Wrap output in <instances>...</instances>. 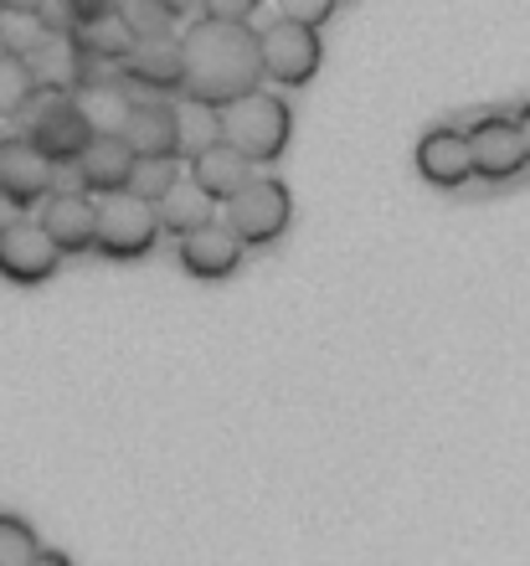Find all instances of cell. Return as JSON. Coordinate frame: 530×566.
<instances>
[{"instance_id": "6", "label": "cell", "mask_w": 530, "mask_h": 566, "mask_svg": "<svg viewBox=\"0 0 530 566\" xmlns=\"http://www.w3.org/2000/svg\"><path fill=\"white\" fill-rule=\"evenodd\" d=\"M258 42H263V73L273 77L279 88H304L324 62L320 27L294 21V15H283V11H279V21H268V27L258 31Z\"/></svg>"}, {"instance_id": "26", "label": "cell", "mask_w": 530, "mask_h": 566, "mask_svg": "<svg viewBox=\"0 0 530 566\" xmlns=\"http://www.w3.org/2000/svg\"><path fill=\"white\" fill-rule=\"evenodd\" d=\"M118 0H73V11H77V21H89V15H98V11H114Z\"/></svg>"}, {"instance_id": "10", "label": "cell", "mask_w": 530, "mask_h": 566, "mask_svg": "<svg viewBox=\"0 0 530 566\" xmlns=\"http://www.w3.org/2000/svg\"><path fill=\"white\" fill-rule=\"evenodd\" d=\"M176 253H180V269L191 273V279L201 283H221L232 279L237 263H242V253H248V242L237 238L232 227H227V217H211V222L191 227V232H180L176 238Z\"/></svg>"}, {"instance_id": "7", "label": "cell", "mask_w": 530, "mask_h": 566, "mask_svg": "<svg viewBox=\"0 0 530 566\" xmlns=\"http://www.w3.org/2000/svg\"><path fill=\"white\" fill-rule=\"evenodd\" d=\"M62 258L67 253H62L58 238L42 227V217H37V222H6L0 227V279L6 283H21V289L46 283L52 273H58Z\"/></svg>"}, {"instance_id": "14", "label": "cell", "mask_w": 530, "mask_h": 566, "mask_svg": "<svg viewBox=\"0 0 530 566\" xmlns=\"http://www.w3.org/2000/svg\"><path fill=\"white\" fill-rule=\"evenodd\" d=\"M134 145L124 135H93L89 149L77 155V180H83V191L104 196V191H118V186H129L134 176Z\"/></svg>"}, {"instance_id": "15", "label": "cell", "mask_w": 530, "mask_h": 566, "mask_svg": "<svg viewBox=\"0 0 530 566\" xmlns=\"http://www.w3.org/2000/svg\"><path fill=\"white\" fill-rule=\"evenodd\" d=\"M124 77L129 83H145V88H180V77H186V62H180V36L176 31H165V36H139L134 52L124 57Z\"/></svg>"}, {"instance_id": "29", "label": "cell", "mask_w": 530, "mask_h": 566, "mask_svg": "<svg viewBox=\"0 0 530 566\" xmlns=\"http://www.w3.org/2000/svg\"><path fill=\"white\" fill-rule=\"evenodd\" d=\"M516 119H520V135H526V149H530V104H526V108H520Z\"/></svg>"}, {"instance_id": "24", "label": "cell", "mask_w": 530, "mask_h": 566, "mask_svg": "<svg viewBox=\"0 0 530 566\" xmlns=\"http://www.w3.org/2000/svg\"><path fill=\"white\" fill-rule=\"evenodd\" d=\"M283 15H294V21H310V27H324L330 11H335V0H279Z\"/></svg>"}, {"instance_id": "20", "label": "cell", "mask_w": 530, "mask_h": 566, "mask_svg": "<svg viewBox=\"0 0 530 566\" xmlns=\"http://www.w3.org/2000/svg\"><path fill=\"white\" fill-rule=\"evenodd\" d=\"M37 93V73L21 52H6L0 57V119H21L27 98Z\"/></svg>"}, {"instance_id": "23", "label": "cell", "mask_w": 530, "mask_h": 566, "mask_svg": "<svg viewBox=\"0 0 530 566\" xmlns=\"http://www.w3.org/2000/svg\"><path fill=\"white\" fill-rule=\"evenodd\" d=\"M118 11L134 27V36H165V31L176 27V11L165 0H118Z\"/></svg>"}, {"instance_id": "16", "label": "cell", "mask_w": 530, "mask_h": 566, "mask_svg": "<svg viewBox=\"0 0 530 566\" xmlns=\"http://www.w3.org/2000/svg\"><path fill=\"white\" fill-rule=\"evenodd\" d=\"M124 139L134 145V155H176L180 139H186V124H180V114L170 104H160V98H134Z\"/></svg>"}, {"instance_id": "1", "label": "cell", "mask_w": 530, "mask_h": 566, "mask_svg": "<svg viewBox=\"0 0 530 566\" xmlns=\"http://www.w3.org/2000/svg\"><path fill=\"white\" fill-rule=\"evenodd\" d=\"M180 93L201 108H217L237 93H248L263 83V42L248 21H221V15H201L196 27L180 31Z\"/></svg>"}, {"instance_id": "22", "label": "cell", "mask_w": 530, "mask_h": 566, "mask_svg": "<svg viewBox=\"0 0 530 566\" xmlns=\"http://www.w3.org/2000/svg\"><path fill=\"white\" fill-rule=\"evenodd\" d=\"M42 556V541L21 515H0V566H31Z\"/></svg>"}, {"instance_id": "11", "label": "cell", "mask_w": 530, "mask_h": 566, "mask_svg": "<svg viewBox=\"0 0 530 566\" xmlns=\"http://www.w3.org/2000/svg\"><path fill=\"white\" fill-rule=\"evenodd\" d=\"M417 170H423L427 186H443V191H454L464 180L474 176V149H469V129H427L417 139Z\"/></svg>"}, {"instance_id": "13", "label": "cell", "mask_w": 530, "mask_h": 566, "mask_svg": "<svg viewBox=\"0 0 530 566\" xmlns=\"http://www.w3.org/2000/svg\"><path fill=\"white\" fill-rule=\"evenodd\" d=\"M252 165H258L252 155H242L232 139H221V135L191 149V180L201 186V191L217 196V201H227L242 180H252Z\"/></svg>"}, {"instance_id": "28", "label": "cell", "mask_w": 530, "mask_h": 566, "mask_svg": "<svg viewBox=\"0 0 530 566\" xmlns=\"http://www.w3.org/2000/svg\"><path fill=\"white\" fill-rule=\"evenodd\" d=\"M37 562H46V566H67V552H52V546H42V556Z\"/></svg>"}, {"instance_id": "21", "label": "cell", "mask_w": 530, "mask_h": 566, "mask_svg": "<svg viewBox=\"0 0 530 566\" xmlns=\"http://www.w3.org/2000/svg\"><path fill=\"white\" fill-rule=\"evenodd\" d=\"M129 186H134L139 196H149V201L170 196V191L180 186V165H176V155H139V160H134Z\"/></svg>"}, {"instance_id": "17", "label": "cell", "mask_w": 530, "mask_h": 566, "mask_svg": "<svg viewBox=\"0 0 530 566\" xmlns=\"http://www.w3.org/2000/svg\"><path fill=\"white\" fill-rule=\"evenodd\" d=\"M73 104H77V114L89 119L93 135H124V124H129L134 98L124 93V83L89 73V77H83V83L73 88Z\"/></svg>"}, {"instance_id": "8", "label": "cell", "mask_w": 530, "mask_h": 566, "mask_svg": "<svg viewBox=\"0 0 530 566\" xmlns=\"http://www.w3.org/2000/svg\"><path fill=\"white\" fill-rule=\"evenodd\" d=\"M469 149H474V176L489 180V186L516 180L530 165L520 119H510V114H485V119H474L469 124Z\"/></svg>"}, {"instance_id": "2", "label": "cell", "mask_w": 530, "mask_h": 566, "mask_svg": "<svg viewBox=\"0 0 530 566\" xmlns=\"http://www.w3.org/2000/svg\"><path fill=\"white\" fill-rule=\"evenodd\" d=\"M217 135L232 139L242 155H252L258 165L279 160L283 149H289V135H294V114L283 104L279 93L268 88H248L217 104Z\"/></svg>"}, {"instance_id": "25", "label": "cell", "mask_w": 530, "mask_h": 566, "mask_svg": "<svg viewBox=\"0 0 530 566\" xmlns=\"http://www.w3.org/2000/svg\"><path fill=\"white\" fill-rule=\"evenodd\" d=\"M201 11L221 15V21H248V15L258 11V0H201Z\"/></svg>"}, {"instance_id": "27", "label": "cell", "mask_w": 530, "mask_h": 566, "mask_svg": "<svg viewBox=\"0 0 530 566\" xmlns=\"http://www.w3.org/2000/svg\"><path fill=\"white\" fill-rule=\"evenodd\" d=\"M46 0H0V11H21V15H37Z\"/></svg>"}, {"instance_id": "9", "label": "cell", "mask_w": 530, "mask_h": 566, "mask_svg": "<svg viewBox=\"0 0 530 566\" xmlns=\"http://www.w3.org/2000/svg\"><path fill=\"white\" fill-rule=\"evenodd\" d=\"M52 180H58V160L31 135L0 139V196H6V201H15V207L46 201V196L58 191Z\"/></svg>"}, {"instance_id": "19", "label": "cell", "mask_w": 530, "mask_h": 566, "mask_svg": "<svg viewBox=\"0 0 530 566\" xmlns=\"http://www.w3.org/2000/svg\"><path fill=\"white\" fill-rule=\"evenodd\" d=\"M211 217H217V196L201 191L196 180H180L170 196H160V222H165V232H176V238L201 222H211Z\"/></svg>"}, {"instance_id": "18", "label": "cell", "mask_w": 530, "mask_h": 566, "mask_svg": "<svg viewBox=\"0 0 530 566\" xmlns=\"http://www.w3.org/2000/svg\"><path fill=\"white\" fill-rule=\"evenodd\" d=\"M73 42H77V52H83L89 62H124L139 36H134V27L114 6V11H98V15H89V21H77Z\"/></svg>"}, {"instance_id": "3", "label": "cell", "mask_w": 530, "mask_h": 566, "mask_svg": "<svg viewBox=\"0 0 530 566\" xmlns=\"http://www.w3.org/2000/svg\"><path fill=\"white\" fill-rule=\"evenodd\" d=\"M160 232H165L160 201L139 196L134 186H118V191L98 196V253L104 258H118V263L145 258Z\"/></svg>"}, {"instance_id": "5", "label": "cell", "mask_w": 530, "mask_h": 566, "mask_svg": "<svg viewBox=\"0 0 530 566\" xmlns=\"http://www.w3.org/2000/svg\"><path fill=\"white\" fill-rule=\"evenodd\" d=\"M21 119H27V135L37 139L58 165H67V160L77 165V155H83L89 139H93L89 119L77 114V104H73V93L67 88H42V83H37V93H31L27 108H21Z\"/></svg>"}, {"instance_id": "30", "label": "cell", "mask_w": 530, "mask_h": 566, "mask_svg": "<svg viewBox=\"0 0 530 566\" xmlns=\"http://www.w3.org/2000/svg\"><path fill=\"white\" fill-rule=\"evenodd\" d=\"M11 52V31H6V15H0V57Z\"/></svg>"}, {"instance_id": "4", "label": "cell", "mask_w": 530, "mask_h": 566, "mask_svg": "<svg viewBox=\"0 0 530 566\" xmlns=\"http://www.w3.org/2000/svg\"><path fill=\"white\" fill-rule=\"evenodd\" d=\"M221 217L232 227L237 238L248 242V248H268V242H279L294 222V201H289V186L273 176H258L242 180L227 201H221Z\"/></svg>"}, {"instance_id": "12", "label": "cell", "mask_w": 530, "mask_h": 566, "mask_svg": "<svg viewBox=\"0 0 530 566\" xmlns=\"http://www.w3.org/2000/svg\"><path fill=\"white\" fill-rule=\"evenodd\" d=\"M42 227L58 238L62 253H89L98 248V201L83 191H52L42 201Z\"/></svg>"}]
</instances>
